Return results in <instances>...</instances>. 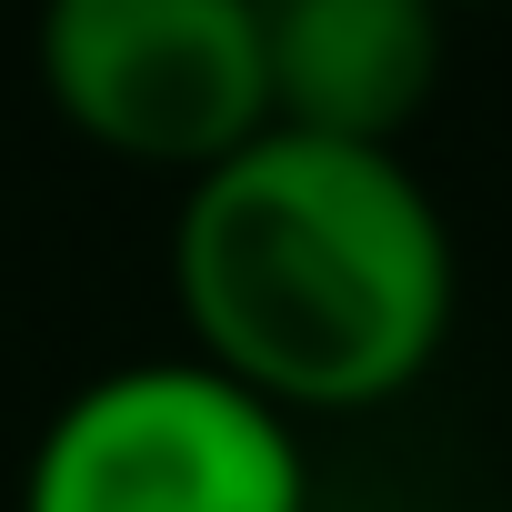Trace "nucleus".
<instances>
[{
	"mask_svg": "<svg viewBox=\"0 0 512 512\" xmlns=\"http://www.w3.org/2000/svg\"><path fill=\"white\" fill-rule=\"evenodd\" d=\"M181 352L292 422L402 402L462 312V251L432 181L382 141L251 131L171 211Z\"/></svg>",
	"mask_w": 512,
	"mask_h": 512,
	"instance_id": "1",
	"label": "nucleus"
},
{
	"mask_svg": "<svg viewBox=\"0 0 512 512\" xmlns=\"http://www.w3.org/2000/svg\"><path fill=\"white\" fill-rule=\"evenodd\" d=\"M21 512H312V462L292 412L201 352H151L41 422Z\"/></svg>",
	"mask_w": 512,
	"mask_h": 512,
	"instance_id": "2",
	"label": "nucleus"
},
{
	"mask_svg": "<svg viewBox=\"0 0 512 512\" xmlns=\"http://www.w3.org/2000/svg\"><path fill=\"white\" fill-rule=\"evenodd\" d=\"M41 101L131 171H211L272 131L262 0H41Z\"/></svg>",
	"mask_w": 512,
	"mask_h": 512,
	"instance_id": "3",
	"label": "nucleus"
},
{
	"mask_svg": "<svg viewBox=\"0 0 512 512\" xmlns=\"http://www.w3.org/2000/svg\"><path fill=\"white\" fill-rule=\"evenodd\" d=\"M442 61H452L442 0H262V81L282 131L402 151V131L442 91Z\"/></svg>",
	"mask_w": 512,
	"mask_h": 512,
	"instance_id": "4",
	"label": "nucleus"
},
{
	"mask_svg": "<svg viewBox=\"0 0 512 512\" xmlns=\"http://www.w3.org/2000/svg\"><path fill=\"white\" fill-rule=\"evenodd\" d=\"M442 11H502V0H442Z\"/></svg>",
	"mask_w": 512,
	"mask_h": 512,
	"instance_id": "5",
	"label": "nucleus"
}]
</instances>
